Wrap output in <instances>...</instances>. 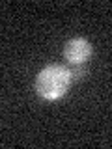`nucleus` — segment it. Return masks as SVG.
Listing matches in <instances>:
<instances>
[{
    "instance_id": "f03ea898",
    "label": "nucleus",
    "mask_w": 112,
    "mask_h": 149,
    "mask_svg": "<svg viewBox=\"0 0 112 149\" xmlns=\"http://www.w3.org/2000/svg\"><path fill=\"white\" fill-rule=\"evenodd\" d=\"M62 54H64V60L71 67H84L93 54V47L90 43V39H86V37H80V36L71 37V39L65 41Z\"/></svg>"
},
{
    "instance_id": "f257e3e1",
    "label": "nucleus",
    "mask_w": 112,
    "mask_h": 149,
    "mask_svg": "<svg viewBox=\"0 0 112 149\" xmlns=\"http://www.w3.org/2000/svg\"><path fill=\"white\" fill-rule=\"evenodd\" d=\"M73 73L64 63H47L36 74L34 90L43 101H60L73 84Z\"/></svg>"
}]
</instances>
